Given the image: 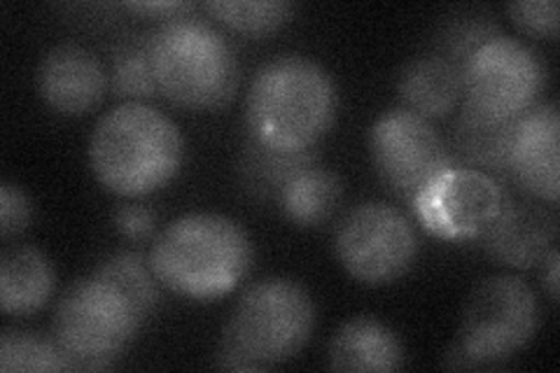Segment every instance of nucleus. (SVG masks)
<instances>
[{
  "instance_id": "f8f14e48",
  "label": "nucleus",
  "mask_w": 560,
  "mask_h": 373,
  "mask_svg": "<svg viewBox=\"0 0 560 373\" xmlns=\"http://www.w3.org/2000/svg\"><path fill=\"white\" fill-rule=\"evenodd\" d=\"M558 133L556 103H537L514 121L506 156V180H512L530 199L549 206L558 203L560 194Z\"/></svg>"
},
{
  "instance_id": "39448f33",
  "label": "nucleus",
  "mask_w": 560,
  "mask_h": 373,
  "mask_svg": "<svg viewBox=\"0 0 560 373\" xmlns=\"http://www.w3.org/2000/svg\"><path fill=\"white\" fill-rule=\"evenodd\" d=\"M315 301L292 278H265L238 296L222 329V339L238 348L255 371L285 364L311 341Z\"/></svg>"
},
{
  "instance_id": "0eeeda50",
  "label": "nucleus",
  "mask_w": 560,
  "mask_h": 373,
  "mask_svg": "<svg viewBox=\"0 0 560 373\" xmlns=\"http://www.w3.org/2000/svg\"><path fill=\"white\" fill-rule=\"evenodd\" d=\"M143 323L125 294L92 273L61 294L51 336L73 360L75 371H103L115 366Z\"/></svg>"
},
{
  "instance_id": "c756f323",
  "label": "nucleus",
  "mask_w": 560,
  "mask_h": 373,
  "mask_svg": "<svg viewBox=\"0 0 560 373\" xmlns=\"http://www.w3.org/2000/svg\"><path fill=\"white\" fill-rule=\"evenodd\" d=\"M558 264H560V253H558V247L553 245L551 250L547 253V257L541 259V266H545V285H547V292H549L551 301H558V292H560Z\"/></svg>"
},
{
  "instance_id": "bb28decb",
  "label": "nucleus",
  "mask_w": 560,
  "mask_h": 373,
  "mask_svg": "<svg viewBox=\"0 0 560 373\" xmlns=\"http://www.w3.org/2000/svg\"><path fill=\"white\" fill-rule=\"evenodd\" d=\"M33 218V203L28 194L10 180L0 183V234L3 238L20 236L22 231L31 224Z\"/></svg>"
},
{
  "instance_id": "dca6fc26",
  "label": "nucleus",
  "mask_w": 560,
  "mask_h": 373,
  "mask_svg": "<svg viewBox=\"0 0 560 373\" xmlns=\"http://www.w3.org/2000/svg\"><path fill=\"white\" fill-rule=\"evenodd\" d=\"M397 92L401 108H407L428 121L444 119L463 98L460 68L440 55H425L409 61L401 70Z\"/></svg>"
},
{
  "instance_id": "b1692460",
  "label": "nucleus",
  "mask_w": 560,
  "mask_h": 373,
  "mask_svg": "<svg viewBox=\"0 0 560 373\" xmlns=\"http://www.w3.org/2000/svg\"><path fill=\"white\" fill-rule=\"evenodd\" d=\"M110 86L115 96L125 98V103H145V98H154L160 94L150 66L148 38H127L113 49Z\"/></svg>"
},
{
  "instance_id": "4468645a",
  "label": "nucleus",
  "mask_w": 560,
  "mask_h": 373,
  "mask_svg": "<svg viewBox=\"0 0 560 373\" xmlns=\"http://www.w3.org/2000/svg\"><path fill=\"white\" fill-rule=\"evenodd\" d=\"M558 238V218L541 201H506L495 224L481 238L488 255L512 269H533Z\"/></svg>"
},
{
  "instance_id": "20e7f679",
  "label": "nucleus",
  "mask_w": 560,
  "mask_h": 373,
  "mask_svg": "<svg viewBox=\"0 0 560 373\" xmlns=\"http://www.w3.org/2000/svg\"><path fill=\"white\" fill-rule=\"evenodd\" d=\"M150 66L160 94L185 110H220L241 84L232 43L197 16H175L148 35Z\"/></svg>"
},
{
  "instance_id": "cd10ccee",
  "label": "nucleus",
  "mask_w": 560,
  "mask_h": 373,
  "mask_svg": "<svg viewBox=\"0 0 560 373\" xmlns=\"http://www.w3.org/2000/svg\"><path fill=\"white\" fill-rule=\"evenodd\" d=\"M115 229L131 241H145L152 236L156 212L143 203H119L113 212Z\"/></svg>"
},
{
  "instance_id": "f03ea898",
  "label": "nucleus",
  "mask_w": 560,
  "mask_h": 373,
  "mask_svg": "<svg viewBox=\"0 0 560 373\" xmlns=\"http://www.w3.org/2000/svg\"><path fill=\"white\" fill-rule=\"evenodd\" d=\"M185 162V140L168 115L129 101L105 113L90 138V166L98 185L121 199L168 187Z\"/></svg>"
},
{
  "instance_id": "ddd939ff",
  "label": "nucleus",
  "mask_w": 560,
  "mask_h": 373,
  "mask_svg": "<svg viewBox=\"0 0 560 373\" xmlns=\"http://www.w3.org/2000/svg\"><path fill=\"white\" fill-rule=\"evenodd\" d=\"M35 84L49 110L63 117H82L105 98L110 78L94 51L75 43H63L43 57Z\"/></svg>"
},
{
  "instance_id": "5701e85b",
  "label": "nucleus",
  "mask_w": 560,
  "mask_h": 373,
  "mask_svg": "<svg viewBox=\"0 0 560 373\" xmlns=\"http://www.w3.org/2000/svg\"><path fill=\"white\" fill-rule=\"evenodd\" d=\"M0 371H75L55 336L8 329L0 336Z\"/></svg>"
},
{
  "instance_id": "aec40b11",
  "label": "nucleus",
  "mask_w": 560,
  "mask_h": 373,
  "mask_svg": "<svg viewBox=\"0 0 560 373\" xmlns=\"http://www.w3.org/2000/svg\"><path fill=\"white\" fill-rule=\"evenodd\" d=\"M341 201V177L318 162L292 177L276 206L296 226H323L335 218Z\"/></svg>"
},
{
  "instance_id": "4be33fe9",
  "label": "nucleus",
  "mask_w": 560,
  "mask_h": 373,
  "mask_svg": "<svg viewBox=\"0 0 560 373\" xmlns=\"http://www.w3.org/2000/svg\"><path fill=\"white\" fill-rule=\"evenodd\" d=\"M203 10L226 28L261 38L290 24L296 5L288 0H210Z\"/></svg>"
},
{
  "instance_id": "6e6552de",
  "label": "nucleus",
  "mask_w": 560,
  "mask_h": 373,
  "mask_svg": "<svg viewBox=\"0 0 560 373\" xmlns=\"http://www.w3.org/2000/svg\"><path fill=\"white\" fill-rule=\"evenodd\" d=\"M460 73L463 105L502 124H514L533 110L547 84V68L537 51L504 33L479 47Z\"/></svg>"
},
{
  "instance_id": "1a4fd4ad",
  "label": "nucleus",
  "mask_w": 560,
  "mask_h": 373,
  "mask_svg": "<svg viewBox=\"0 0 560 373\" xmlns=\"http://www.w3.org/2000/svg\"><path fill=\"white\" fill-rule=\"evenodd\" d=\"M335 253L350 278L383 288L405 278L418 257V236L399 208L364 201L339 222Z\"/></svg>"
},
{
  "instance_id": "f3484780",
  "label": "nucleus",
  "mask_w": 560,
  "mask_h": 373,
  "mask_svg": "<svg viewBox=\"0 0 560 373\" xmlns=\"http://www.w3.org/2000/svg\"><path fill=\"white\" fill-rule=\"evenodd\" d=\"M55 266L33 245H14L0 255V308L8 315H31L55 294Z\"/></svg>"
},
{
  "instance_id": "412c9836",
  "label": "nucleus",
  "mask_w": 560,
  "mask_h": 373,
  "mask_svg": "<svg viewBox=\"0 0 560 373\" xmlns=\"http://www.w3.org/2000/svg\"><path fill=\"white\" fill-rule=\"evenodd\" d=\"M94 276L110 282L113 288L125 294L143 319H148L160 304V280H156L150 257L145 255L133 250L117 253L101 261Z\"/></svg>"
},
{
  "instance_id": "2eb2a0df",
  "label": "nucleus",
  "mask_w": 560,
  "mask_h": 373,
  "mask_svg": "<svg viewBox=\"0 0 560 373\" xmlns=\"http://www.w3.org/2000/svg\"><path fill=\"white\" fill-rule=\"evenodd\" d=\"M405 358L399 336L370 315L350 317L327 348V362L335 371H397L405 366Z\"/></svg>"
},
{
  "instance_id": "f257e3e1",
  "label": "nucleus",
  "mask_w": 560,
  "mask_h": 373,
  "mask_svg": "<svg viewBox=\"0 0 560 373\" xmlns=\"http://www.w3.org/2000/svg\"><path fill=\"white\" fill-rule=\"evenodd\" d=\"M339 110L329 70L300 55L261 66L245 94V127L255 143L280 152H308L331 129Z\"/></svg>"
},
{
  "instance_id": "a878e982",
  "label": "nucleus",
  "mask_w": 560,
  "mask_h": 373,
  "mask_svg": "<svg viewBox=\"0 0 560 373\" xmlns=\"http://www.w3.org/2000/svg\"><path fill=\"white\" fill-rule=\"evenodd\" d=\"M558 14L556 0H518L510 5L512 22L533 38H558Z\"/></svg>"
},
{
  "instance_id": "423d86ee",
  "label": "nucleus",
  "mask_w": 560,
  "mask_h": 373,
  "mask_svg": "<svg viewBox=\"0 0 560 373\" xmlns=\"http://www.w3.org/2000/svg\"><path fill=\"white\" fill-rule=\"evenodd\" d=\"M539 329V301L518 276L481 280L467 296L458 339L446 352L451 369L495 366L528 346Z\"/></svg>"
},
{
  "instance_id": "c85d7f7f",
  "label": "nucleus",
  "mask_w": 560,
  "mask_h": 373,
  "mask_svg": "<svg viewBox=\"0 0 560 373\" xmlns=\"http://www.w3.org/2000/svg\"><path fill=\"white\" fill-rule=\"evenodd\" d=\"M127 10L138 14L160 16V20H175V16H185L187 12L195 10V3H175V0H166V3H125Z\"/></svg>"
},
{
  "instance_id": "a211bd4d",
  "label": "nucleus",
  "mask_w": 560,
  "mask_h": 373,
  "mask_svg": "<svg viewBox=\"0 0 560 373\" xmlns=\"http://www.w3.org/2000/svg\"><path fill=\"white\" fill-rule=\"evenodd\" d=\"M514 124L488 119L463 105V113L453 131V159L455 164L477 168L488 175L506 180V156H510Z\"/></svg>"
},
{
  "instance_id": "7ed1b4c3",
  "label": "nucleus",
  "mask_w": 560,
  "mask_h": 373,
  "mask_svg": "<svg viewBox=\"0 0 560 373\" xmlns=\"http://www.w3.org/2000/svg\"><path fill=\"white\" fill-rule=\"evenodd\" d=\"M253 259L248 231L220 212L175 218L150 250V266L160 285L191 301L232 294L250 273Z\"/></svg>"
},
{
  "instance_id": "6ab92c4d",
  "label": "nucleus",
  "mask_w": 560,
  "mask_h": 373,
  "mask_svg": "<svg viewBox=\"0 0 560 373\" xmlns=\"http://www.w3.org/2000/svg\"><path fill=\"white\" fill-rule=\"evenodd\" d=\"M320 159L313 150L308 152H280L255 143L248 138L238 164V180L243 191L259 203H278L280 194L292 177L318 164Z\"/></svg>"
},
{
  "instance_id": "393cba45",
  "label": "nucleus",
  "mask_w": 560,
  "mask_h": 373,
  "mask_svg": "<svg viewBox=\"0 0 560 373\" xmlns=\"http://www.w3.org/2000/svg\"><path fill=\"white\" fill-rule=\"evenodd\" d=\"M502 35L500 26L488 20L483 14H463L458 20H448L440 33V51L436 55L448 59L458 68L465 66V61L475 55L479 47H483L488 40Z\"/></svg>"
},
{
  "instance_id": "9b49d317",
  "label": "nucleus",
  "mask_w": 560,
  "mask_h": 373,
  "mask_svg": "<svg viewBox=\"0 0 560 373\" xmlns=\"http://www.w3.org/2000/svg\"><path fill=\"white\" fill-rule=\"evenodd\" d=\"M370 152L383 185L409 203L436 175L455 166L432 121L407 108L388 110L374 121Z\"/></svg>"
},
{
  "instance_id": "9d476101",
  "label": "nucleus",
  "mask_w": 560,
  "mask_h": 373,
  "mask_svg": "<svg viewBox=\"0 0 560 373\" xmlns=\"http://www.w3.org/2000/svg\"><path fill=\"white\" fill-rule=\"evenodd\" d=\"M506 201L510 197L498 177L455 164L420 189L411 208L432 236L477 241L495 224Z\"/></svg>"
}]
</instances>
